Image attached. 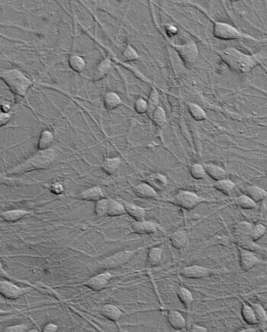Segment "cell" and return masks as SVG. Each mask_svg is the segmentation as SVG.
I'll list each match as a JSON object with an SVG mask.
<instances>
[{
  "instance_id": "f6af8a7d",
  "label": "cell",
  "mask_w": 267,
  "mask_h": 332,
  "mask_svg": "<svg viewBox=\"0 0 267 332\" xmlns=\"http://www.w3.org/2000/svg\"><path fill=\"white\" fill-rule=\"evenodd\" d=\"M11 118H12V115H11L10 112H2L1 111L0 112V126H5L9 123V121L11 120Z\"/></svg>"
},
{
  "instance_id": "4dcf8cb0",
  "label": "cell",
  "mask_w": 267,
  "mask_h": 332,
  "mask_svg": "<svg viewBox=\"0 0 267 332\" xmlns=\"http://www.w3.org/2000/svg\"><path fill=\"white\" fill-rule=\"evenodd\" d=\"M234 203L237 206L244 210H253L257 208V203L253 201L249 196L243 193L234 199Z\"/></svg>"
},
{
  "instance_id": "e0dca14e",
  "label": "cell",
  "mask_w": 267,
  "mask_h": 332,
  "mask_svg": "<svg viewBox=\"0 0 267 332\" xmlns=\"http://www.w3.org/2000/svg\"><path fill=\"white\" fill-rule=\"evenodd\" d=\"M32 214V212L31 211L25 210V209H11V210L2 212L1 213V219L5 222L15 223Z\"/></svg>"
},
{
  "instance_id": "ab89813d",
  "label": "cell",
  "mask_w": 267,
  "mask_h": 332,
  "mask_svg": "<svg viewBox=\"0 0 267 332\" xmlns=\"http://www.w3.org/2000/svg\"><path fill=\"white\" fill-rule=\"evenodd\" d=\"M250 306L253 308L259 325H265L267 323V313L264 306L258 302H249Z\"/></svg>"
},
{
  "instance_id": "8992f818",
  "label": "cell",
  "mask_w": 267,
  "mask_h": 332,
  "mask_svg": "<svg viewBox=\"0 0 267 332\" xmlns=\"http://www.w3.org/2000/svg\"><path fill=\"white\" fill-rule=\"evenodd\" d=\"M142 249L141 247L138 249L122 250V251H117L100 260L99 262V267L106 271L119 268L125 265V263H128Z\"/></svg>"
},
{
  "instance_id": "ac0fdd59",
  "label": "cell",
  "mask_w": 267,
  "mask_h": 332,
  "mask_svg": "<svg viewBox=\"0 0 267 332\" xmlns=\"http://www.w3.org/2000/svg\"><path fill=\"white\" fill-rule=\"evenodd\" d=\"M205 170L207 175L214 180V181H220L223 179L228 178V173L226 170L219 165H215L213 163H204Z\"/></svg>"
},
{
  "instance_id": "836d02e7",
  "label": "cell",
  "mask_w": 267,
  "mask_h": 332,
  "mask_svg": "<svg viewBox=\"0 0 267 332\" xmlns=\"http://www.w3.org/2000/svg\"><path fill=\"white\" fill-rule=\"evenodd\" d=\"M149 118L152 121L153 123L160 129L164 128L167 123L166 112L160 106L156 109L155 111L151 114V116Z\"/></svg>"
},
{
  "instance_id": "d4e9b609",
  "label": "cell",
  "mask_w": 267,
  "mask_h": 332,
  "mask_svg": "<svg viewBox=\"0 0 267 332\" xmlns=\"http://www.w3.org/2000/svg\"><path fill=\"white\" fill-rule=\"evenodd\" d=\"M244 193L249 196L257 203L267 199V191L257 185H249L245 189Z\"/></svg>"
},
{
  "instance_id": "7a4b0ae2",
  "label": "cell",
  "mask_w": 267,
  "mask_h": 332,
  "mask_svg": "<svg viewBox=\"0 0 267 332\" xmlns=\"http://www.w3.org/2000/svg\"><path fill=\"white\" fill-rule=\"evenodd\" d=\"M57 154L53 148L38 150L25 161L8 170L5 175H21L35 170H44L54 162Z\"/></svg>"
},
{
  "instance_id": "7402d4cb",
  "label": "cell",
  "mask_w": 267,
  "mask_h": 332,
  "mask_svg": "<svg viewBox=\"0 0 267 332\" xmlns=\"http://www.w3.org/2000/svg\"><path fill=\"white\" fill-rule=\"evenodd\" d=\"M101 313L105 318L113 322H119L122 316L123 312L119 307L113 304H106L102 307Z\"/></svg>"
},
{
  "instance_id": "83f0119b",
  "label": "cell",
  "mask_w": 267,
  "mask_h": 332,
  "mask_svg": "<svg viewBox=\"0 0 267 332\" xmlns=\"http://www.w3.org/2000/svg\"><path fill=\"white\" fill-rule=\"evenodd\" d=\"M163 249L160 247H153L149 250L147 256V263L149 267H154L159 265L162 262Z\"/></svg>"
},
{
  "instance_id": "ee69618b",
  "label": "cell",
  "mask_w": 267,
  "mask_h": 332,
  "mask_svg": "<svg viewBox=\"0 0 267 332\" xmlns=\"http://www.w3.org/2000/svg\"><path fill=\"white\" fill-rule=\"evenodd\" d=\"M29 330L28 325L25 324H18V325H11L4 329V332H27Z\"/></svg>"
},
{
  "instance_id": "44dd1931",
  "label": "cell",
  "mask_w": 267,
  "mask_h": 332,
  "mask_svg": "<svg viewBox=\"0 0 267 332\" xmlns=\"http://www.w3.org/2000/svg\"><path fill=\"white\" fill-rule=\"evenodd\" d=\"M253 226V224L248 221H241L237 222L233 229L236 239L240 241V240L250 239L249 235L251 233Z\"/></svg>"
},
{
  "instance_id": "277c9868",
  "label": "cell",
  "mask_w": 267,
  "mask_h": 332,
  "mask_svg": "<svg viewBox=\"0 0 267 332\" xmlns=\"http://www.w3.org/2000/svg\"><path fill=\"white\" fill-rule=\"evenodd\" d=\"M213 36L218 40L222 41H234V40H249V41H264L266 40L257 38L248 34L244 33L236 27L224 21H214L213 20Z\"/></svg>"
},
{
  "instance_id": "d6a6232c",
  "label": "cell",
  "mask_w": 267,
  "mask_h": 332,
  "mask_svg": "<svg viewBox=\"0 0 267 332\" xmlns=\"http://www.w3.org/2000/svg\"><path fill=\"white\" fill-rule=\"evenodd\" d=\"M68 64L72 71L77 74H81L86 67V62L84 59L76 54L73 53L70 55L68 58Z\"/></svg>"
},
{
  "instance_id": "74e56055",
  "label": "cell",
  "mask_w": 267,
  "mask_h": 332,
  "mask_svg": "<svg viewBox=\"0 0 267 332\" xmlns=\"http://www.w3.org/2000/svg\"><path fill=\"white\" fill-rule=\"evenodd\" d=\"M147 104H148V111L147 114L148 117H150L151 114L155 111L156 109L160 106V95L155 87H153L150 92L148 99H147Z\"/></svg>"
},
{
  "instance_id": "7dc6e473",
  "label": "cell",
  "mask_w": 267,
  "mask_h": 332,
  "mask_svg": "<svg viewBox=\"0 0 267 332\" xmlns=\"http://www.w3.org/2000/svg\"><path fill=\"white\" fill-rule=\"evenodd\" d=\"M165 30H166V34H167L170 37L175 36V35H177V29L175 26H174V25H166V27H165Z\"/></svg>"
},
{
  "instance_id": "681fc988",
  "label": "cell",
  "mask_w": 267,
  "mask_h": 332,
  "mask_svg": "<svg viewBox=\"0 0 267 332\" xmlns=\"http://www.w3.org/2000/svg\"><path fill=\"white\" fill-rule=\"evenodd\" d=\"M11 110V104L6 101H1V111L2 112H9Z\"/></svg>"
},
{
  "instance_id": "6da1fadb",
  "label": "cell",
  "mask_w": 267,
  "mask_h": 332,
  "mask_svg": "<svg viewBox=\"0 0 267 332\" xmlns=\"http://www.w3.org/2000/svg\"><path fill=\"white\" fill-rule=\"evenodd\" d=\"M221 60L233 72L247 74L251 72L259 64V60L255 55H248L234 48H226L218 51Z\"/></svg>"
},
{
  "instance_id": "52a82bcc",
  "label": "cell",
  "mask_w": 267,
  "mask_h": 332,
  "mask_svg": "<svg viewBox=\"0 0 267 332\" xmlns=\"http://www.w3.org/2000/svg\"><path fill=\"white\" fill-rule=\"evenodd\" d=\"M172 46L177 51L182 62L187 67H192L198 60L199 50L196 43L193 41H188L184 44H172Z\"/></svg>"
},
{
  "instance_id": "f1b7e54d",
  "label": "cell",
  "mask_w": 267,
  "mask_h": 332,
  "mask_svg": "<svg viewBox=\"0 0 267 332\" xmlns=\"http://www.w3.org/2000/svg\"><path fill=\"white\" fill-rule=\"evenodd\" d=\"M187 109L193 120L196 121V122H203L208 119L206 111L199 105L195 103H188Z\"/></svg>"
},
{
  "instance_id": "60d3db41",
  "label": "cell",
  "mask_w": 267,
  "mask_h": 332,
  "mask_svg": "<svg viewBox=\"0 0 267 332\" xmlns=\"http://www.w3.org/2000/svg\"><path fill=\"white\" fill-rule=\"evenodd\" d=\"M122 59L125 63H129L138 61L140 59V56L131 44H127L122 52Z\"/></svg>"
},
{
  "instance_id": "cb8c5ba5",
  "label": "cell",
  "mask_w": 267,
  "mask_h": 332,
  "mask_svg": "<svg viewBox=\"0 0 267 332\" xmlns=\"http://www.w3.org/2000/svg\"><path fill=\"white\" fill-rule=\"evenodd\" d=\"M125 209L126 214H127L130 217L132 218L135 221H142L145 219L146 210L143 207L139 206L136 204L131 203H124Z\"/></svg>"
},
{
  "instance_id": "5b68a950",
  "label": "cell",
  "mask_w": 267,
  "mask_h": 332,
  "mask_svg": "<svg viewBox=\"0 0 267 332\" xmlns=\"http://www.w3.org/2000/svg\"><path fill=\"white\" fill-rule=\"evenodd\" d=\"M214 200H209L195 193L193 191L181 189L178 191L173 198V203L177 206L185 210L192 211L198 205L205 203H212Z\"/></svg>"
},
{
  "instance_id": "7bdbcfd3",
  "label": "cell",
  "mask_w": 267,
  "mask_h": 332,
  "mask_svg": "<svg viewBox=\"0 0 267 332\" xmlns=\"http://www.w3.org/2000/svg\"><path fill=\"white\" fill-rule=\"evenodd\" d=\"M134 110L139 115L147 113L148 111L147 100L142 97L138 98L134 103Z\"/></svg>"
},
{
  "instance_id": "7c38bea8",
  "label": "cell",
  "mask_w": 267,
  "mask_h": 332,
  "mask_svg": "<svg viewBox=\"0 0 267 332\" xmlns=\"http://www.w3.org/2000/svg\"><path fill=\"white\" fill-rule=\"evenodd\" d=\"M131 228L133 233L140 235H149L158 232V224L154 221L143 219L142 221H135L131 223Z\"/></svg>"
},
{
  "instance_id": "484cf974",
  "label": "cell",
  "mask_w": 267,
  "mask_h": 332,
  "mask_svg": "<svg viewBox=\"0 0 267 332\" xmlns=\"http://www.w3.org/2000/svg\"><path fill=\"white\" fill-rule=\"evenodd\" d=\"M122 164L120 157H107L103 160L101 166L103 171L108 175H113L118 171Z\"/></svg>"
},
{
  "instance_id": "30bf717a",
  "label": "cell",
  "mask_w": 267,
  "mask_h": 332,
  "mask_svg": "<svg viewBox=\"0 0 267 332\" xmlns=\"http://www.w3.org/2000/svg\"><path fill=\"white\" fill-rule=\"evenodd\" d=\"M260 263L261 260L256 256L253 251L239 247V263L242 271H249Z\"/></svg>"
},
{
  "instance_id": "4316f807",
  "label": "cell",
  "mask_w": 267,
  "mask_h": 332,
  "mask_svg": "<svg viewBox=\"0 0 267 332\" xmlns=\"http://www.w3.org/2000/svg\"><path fill=\"white\" fill-rule=\"evenodd\" d=\"M241 314L243 320L249 325H259L257 317L250 304L242 302Z\"/></svg>"
},
{
  "instance_id": "f5cc1de1",
  "label": "cell",
  "mask_w": 267,
  "mask_h": 332,
  "mask_svg": "<svg viewBox=\"0 0 267 332\" xmlns=\"http://www.w3.org/2000/svg\"><path fill=\"white\" fill-rule=\"evenodd\" d=\"M266 173H267V169H266Z\"/></svg>"
},
{
  "instance_id": "816d5d0a",
  "label": "cell",
  "mask_w": 267,
  "mask_h": 332,
  "mask_svg": "<svg viewBox=\"0 0 267 332\" xmlns=\"http://www.w3.org/2000/svg\"><path fill=\"white\" fill-rule=\"evenodd\" d=\"M60 188H61V185H60V184H58V185L54 184V185L52 186V191H53V192L60 193V192H62L63 190V189H60Z\"/></svg>"
},
{
  "instance_id": "8d00e7d4",
  "label": "cell",
  "mask_w": 267,
  "mask_h": 332,
  "mask_svg": "<svg viewBox=\"0 0 267 332\" xmlns=\"http://www.w3.org/2000/svg\"><path fill=\"white\" fill-rule=\"evenodd\" d=\"M190 173L191 177L196 181H202L208 176L203 164L200 163H194L190 165Z\"/></svg>"
},
{
  "instance_id": "d590c367",
  "label": "cell",
  "mask_w": 267,
  "mask_h": 332,
  "mask_svg": "<svg viewBox=\"0 0 267 332\" xmlns=\"http://www.w3.org/2000/svg\"><path fill=\"white\" fill-rule=\"evenodd\" d=\"M126 211L124 204L121 203L119 201L109 199V206H108V216L109 217H119L125 215Z\"/></svg>"
},
{
  "instance_id": "9c48e42d",
  "label": "cell",
  "mask_w": 267,
  "mask_h": 332,
  "mask_svg": "<svg viewBox=\"0 0 267 332\" xmlns=\"http://www.w3.org/2000/svg\"><path fill=\"white\" fill-rule=\"evenodd\" d=\"M113 278V275L108 271L99 273L92 277L87 279L84 283V286L90 289L92 291L99 292L107 288L110 280Z\"/></svg>"
},
{
  "instance_id": "9a60e30c",
  "label": "cell",
  "mask_w": 267,
  "mask_h": 332,
  "mask_svg": "<svg viewBox=\"0 0 267 332\" xmlns=\"http://www.w3.org/2000/svg\"><path fill=\"white\" fill-rule=\"evenodd\" d=\"M167 322L174 330H185L187 326L186 318L182 313L177 310H170L167 313Z\"/></svg>"
},
{
  "instance_id": "2e32d148",
  "label": "cell",
  "mask_w": 267,
  "mask_h": 332,
  "mask_svg": "<svg viewBox=\"0 0 267 332\" xmlns=\"http://www.w3.org/2000/svg\"><path fill=\"white\" fill-rule=\"evenodd\" d=\"M189 235L186 230H177L170 236V242L175 249L181 250L187 245Z\"/></svg>"
},
{
  "instance_id": "5bb4252c",
  "label": "cell",
  "mask_w": 267,
  "mask_h": 332,
  "mask_svg": "<svg viewBox=\"0 0 267 332\" xmlns=\"http://www.w3.org/2000/svg\"><path fill=\"white\" fill-rule=\"evenodd\" d=\"M146 183L151 185L157 192L164 190L168 185V180L166 176L160 173H154L149 174L144 180Z\"/></svg>"
},
{
  "instance_id": "f907efd6",
  "label": "cell",
  "mask_w": 267,
  "mask_h": 332,
  "mask_svg": "<svg viewBox=\"0 0 267 332\" xmlns=\"http://www.w3.org/2000/svg\"><path fill=\"white\" fill-rule=\"evenodd\" d=\"M260 329L257 327H249V328H243V329H239L238 332H260Z\"/></svg>"
},
{
  "instance_id": "f546056e",
  "label": "cell",
  "mask_w": 267,
  "mask_h": 332,
  "mask_svg": "<svg viewBox=\"0 0 267 332\" xmlns=\"http://www.w3.org/2000/svg\"><path fill=\"white\" fill-rule=\"evenodd\" d=\"M213 187L219 191L220 193L222 194L229 196L231 194L233 189H235L236 184L230 179L225 178L220 181H214Z\"/></svg>"
},
{
  "instance_id": "d6986e66",
  "label": "cell",
  "mask_w": 267,
  "mask_h": 332,
  "mask_svg": "<svg viewBox=\"0 0 267 332\" xmlns=\"http://www.w3.org/2000/svg\"><path fill=\"white\" fill-rule=\"evenodd\" d=\"M78 198L87 202H96L105 198L104 192L99 186H92L82 191Z\"/></svg>"
},
{
  "instance_id": "8fae6325",
  "label": "cell",
  "mask_w": 267,
  "mask_h": 332,
  "mask_svg": "<svg viewBox=\"0 0 267 332\" xmlns=\"http://www.w3.org/2000/svg\"><path fill=\"white\" fill-rule=\"evenodd\" d=\"M0 294L4 298L10 300H16L23 295L24 290L17 285L6 279L0 281Z\"/></svg>"
},
{
  "instance_id": "ba28073f",
  "label": "cell",
  "mask_w": 267,
  "mask_h": 332,
  "mask_svg": "<svg viewBox=\"0 0 267 332\" xmlns=\"http://www.w3.org/2000/svg\"><path fill=\"white\" fill-rule=\"evenodd\" d=\"M218 270L200 265H191L181 269L180 275L186 279H198L209 277L211 276L218 274Z\"/></svg>"
},
{
  "instance_id": "1f68e13d",
  "label": "cell",
  "mask_w": 267,
  "mask_h": 332,
  "mask_svg": "<svg viewBox=\"0 0 267 332\" xmlns=\"http://www.w3.org/2000/svg\"><path fill=\"white\" fill-rule=\"evenodd\" d=\"M53 141V134L49 130H43L37 142V150H43L51 148Z\"/></svg>"
},
{
  "instance_id": "603a6c76",
  "label": "cell",
  "mask_w": 267,
  "mask_h": 332,
  "mask_svg": "<svg viewBox=\"0 0 267 332\" xmlns=\"http://www.w3.org/2000/svg\"><path fill=\"white\" fill-rule=\"evenodd\" d=\"M122 104V99L116 92L110 91L106 92L103 95V105L107 111H113L119 108Z\"/></svg>"
},
{
  "instance_id": "4fadbf2b",
  "label": "cell",
  "mask_w": 267,
  "mask_h": 332,
  "mask_svg": "<svg viewBox=\"0 0 267 332\" xmlns=\"http://www.w3.org/2000/svg\"><path fill=\"white\" fill-rule=\"evenodd\" d=\"M133 193L138 198L153 200L158 197V192L145 181L139 183L132 187Z\"/></svg>"
},
{
  "instance_id": "b9f144b4",
  "label": "cell",
  "mask_w": 267,
  "mask_h": 332,
  "mask_svg": "<svg viewBox=\"0 0 267 332\" xmlns=\"http://www.w3.org/2000/svg\"><path fill=\"white\" fill-rule=\"evenodd\" d=\"M267 231V227L264 224H261V223H257V224H253L249 237L253 241H258L265 236Z\"/></svg>"
},
{
  "instance_id": "f35d334b",
  "label": "cell",
  "mask_w": 267,
  "mask_h": 332,
  "mask_svg": "<svg viewBox=\"0 0 267 332\" xmlns=\"http://www.w3.org/2000/svg\"><path fill=\"white\" fill-rule=\"evenodd\" d=\"M109 199L103 198L96 202L94 207V212L97 218H103L108 216Z\"/></svg>"
},
{
  "instance_id": "ffe728a7",
  "label": "cell",
  "mask_w": 267,
  "mask_h": 332,
  "mask_svg": "<svg viewBox=\"0 0 267 332\" xmlns=\"http://www.w3.org/2000/svg\"><path fill=\"white\" fill-rule=\"evenodd\" d=\"M111 69H112L111 60L108 58L103 59L97 64L96 69L94 70L91 80L96 82L103 80V78L107 76Z\"/></svg>"
},
{
  "instance_id": "3957f363",
  "label": "cell",
  "mask_w": 267,
  "mask_h": 332,
  "mask_svg": "<svg viewBox=\"0 0 267 332\" xmlns=\"http://www.w3.org/2000/svg\"><path fill=\"white\" fill-rule=\"evenodd\" d=\"M0 77L15 95L25 97L34 83L18 69H2Z\"/></svg>"
},
{
  "instance_id": "e575fe53",
  "label": "cell",
  "mask_w": 267,
  "mask_h": 332,
  "mask_svg": "<svg viewBox=\"0 0 267 332\" xmlns=\"http://www.w3.org/2000/svg\"><path fill=\"white\" fill-rule=\"evenodd\" d=\"M177 294L179 302L185 307L190 309L191 307L192 304H193V300H194V297H193L192 292L184 286H180L177 290Z\"/></svg>"
},
{
  "instance_id": "bcb514c9",
  "label": "cell",
  "mask_w": 267,
  "mask_h": 332,
  "mask_svg": "<svg viewBox=\"0 0 267 332\" xmlns=\"http://www.w3.org/2000/svg\"><path fill=\"white\" fill-rule=\"evenodd\" d=\"M57 330H58V326L56 324L52 323V322L46 324L43 328V332H57Z\"/></svg>"
},
{
  "instance_id": "c3c4849f",
  "label": "cell",
  "mask_w": 267,
  "mask_h": 332,
  "mask_svg": "<svg viewBox=\"0 0 267 332\" xmlns=\"http://www.w3.org/2000/svg\"><path fill=\"white\" fill-rule=\"evenodd\" d=\"M189 331L190 332H207L208 329L202 326V325H193L189 329Z\"/></svg>"
}]
</instances>
